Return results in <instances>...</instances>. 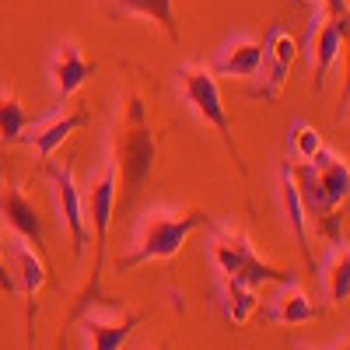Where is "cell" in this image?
Wrapping results in <instances>:
<instances>
[{
  "instance_id": "obj_8",
  "label": "cell",
  "mask_w": 350,
  "mask_h": 350,
  "mask_svg": "<svg viewBox=\"0 0 350 350\" xmlns=\"http://www.w3.org/2000/svg\"><path fill=\"white\" fill-rule=\"evenodd\" d=\"M0 214H4V221L14 228V235L28 245H36V252L46 249V231H42V221L36 214V207L28 203V196L18 189V186H4V193H0Z\"/></svg>"
},
{
  "instance_id": "obj_12",
  "label": "cell",
  "mask_w": 350,
  "mask_h": 350,
  "mask_svg": "<svg viewBox=\"0 0 350 350\" xmlns=\"http://www.w3.org/2000/svg\"><path fill=\"white\" fill-rule=\"evenodd\" d=\"M11 252L18 259V284L14 287H21V298H25V308H28V315H25L28 319V340H32V333H36V295L46 280V267H42V259L28 249V242H21V239L11 242Z\"/></svg>"
},
{
  "instance_id": "obj_7",
  "label": "cell",
  "mask_w": 350,
  "mask_h": 350,
  "mask_svg": "<svg viewBox=\"0 0 350 350\" xmlns=\"http://www.w3.org/2000/svg\"><path fill=\"white\" fill-rule=\"evenodd\" d=\"M84 123H88V112H60V109H56L53 116H46V120L28 123L25 133H21V144L36 148V154H39L42 161H49L53 151L60 148L70 133H77Z\"/></svg>"
},
{
  "instance_id": "obj_27",
  "label": "cell",
  "mask_w": 350,
  "mask_h": 350,
  "mask_svg": "<svg viewBox=\"0 0 350 350\" xmlns=\"http://www.w3.org/2000/svg\"><path fill=\"white\" fill-rule=\"evenodd\" d=\"M305 350H308V347H305Z\"/></svg>"
},
{
  "instance_id": "obj_18",
  "label": "cell",
  "mask_w": 350,
  "mask_h": 350,
  "mask_svg": "<svg viewBox=\"0 0 350 350\" xmlns=\"http://www.w3.org/2000/svg\"><path fill=\"white\" fill-rule=\"evenodd\" d=\"M221 287H224V319H228L231 326H245L249 315L259 305L256 287H245L239 280H221Z\"/></svg>"
},
{
  "instance_id": "obj_25",
  "label": "cell",
  "mask_w": 350,
  "mask_h": 350,
  "mask_svg": "<svg viewBox=\"0 0 350 350\" xmlns=\"http://www.w3.org/2000/svg\"><path fill=\"white\" fill-rule=\"evenodd\" d=\"M295 4H308V8H315V4H319V0H295Z\"/></svg>"
},
{
  "instance_id": "obj_9",
  "label": "cell",
  "mask_w": 350,
  "mask_h": 350,
  "mask_svg": "<svg viewBox=\"0 0 350 350\" xmlns=\"http://www.w3.org/2000/svg\"><path fill=\"white\" fill-rule=\"evenodd\" d=\"M92 64L81 56V49L74 42H60L53 53V64H49V77H53V95L56 102H67L77 88H84V81L92 77Z\"/></svg>"
},
{
  "instance_id": "obj_17",
  "label": "cell",
  "mask_w": 350,
  "mask_h": 350,
  "mask_svg": "<svg viewBox=\"0 0 350 350\" xmlns=\"http://www.w3.org/2000/svg\"><path fill=\"white\" fill-rule=\"evenodd\" d=\"M323 291H326L329 305H343L347 295H350V249H347V239L333 242V249L323 262Z\"/></svg>"
},
{
  "instance_id": "obj_11",
  "label": "cell",
  "mask_w": 350,
  "mask_h": 350,
  "mask_svg": "<svg viewBox=\"0 0 350 350\" xmlns=\"http://www.w3.org/2000/svg\"><path fill=\"white\" fill-rule=\"evenodd\" d=\"M343 39H347V14L343 18H326L323 28H319L315 39H312L308 60H312V70H315V88H319V92H323V84H326L329 67L340 60Z\"/></svg>"
},
{
  "instance_id": "obj_13",
  "label": "cell",
  "mask_w": 350,
  "mask_h": 350,
  "mask_svg": "<svg viewBox=\"0 0 350 350\" xmlns=\"http://www.w3.org/2000/svg\"><path fill=\"white\" fill-rule=\"evenodd\" d=\"M137 326H140L137 312L123 315V323H105L98 315H81V329H84V340L92 350H123Z\"/></svg>"
},
{
  "instance_id": "obj_22",
  "label": "cell",
  "mask_w": 350,
  "mask_h": 350,
  "mask_svg": "<svg viewBox=\"0 0 350 350\" xmlns=\"http://www.w3.org/2000/svg\"><path fill=\"white\" fill-rule=\"evenodd\" d=\"M262 53L270 56V60H277L280 67H295V60H298V42H295V36L287 32V28H280V25H273L270 28V36H267V42H262Z\"/></svg>"
},
{
  "instance_id": "obj_20",
  "label": "cell",
  "mask_w": 350,
  "mask_h": 350,
  "mask_svg": "<svg viewBox=\"0 0 350 350\" xmlns=\"http://www.w3.org/2000/svg\"><path fill=\"white\" fill-rule=\"evenodd\" d=\"M287 151L295 161H312L319 151H323V137L315 133V126H308L305 120H295L287 130Z\"/></svg>"
},
{
  "instance_id": "obj_10",
  "label": "cell",
  "mask_w": 350,
  "mask_h": 350,
  "mask_svg": "<svg viewBox=\"0 0 350 350\" xmlns=\"http://www.w3.org/2000/svg\"><path fill=\"white\" fill-rule=\"evenodd\" d=\"M259 64H262V46L249 36H235L217 49L211 74L214 77H256Z\"/></svg>"
},
{
  "instance_id": "obj_14",
  "label": "cell",
  "mask_w": 350,
  "mask_h": 350,
  "mask_svg": "<svg viewBox=\"0 0 350 350\" xmlns=\"http://www.w3.org/2000/svg\"><path fill=\"white\" fill-rule=\"evenodd\" d=\"M312 165H315L319 189H323V200H326V214H329V211L340 207V203L347 200V193H350V168H347V161H340L326 148L312 158Z\"/></svg>"
},
{
  "instance_id": "obj_19",
  "label": "cell",
  "mask_w": 350,
  "mask_h": 350,
  "mask_svg": "<svg viewBox=\"0 0 350 350\" xmlns=\"http://www.w3.org/2000/svg\"><path fill=\"white\" fill-rule=\"evenodd\" d=\"M116 8L126 11V14H144V18H154L172 42H179V21H175L172 11V0H116Z\"/></svg>"
},
{
  "instance_id": "obj_4",
  "label": "cell",
  "mask_w": 350,
  "mask_h": 350,
  "mask_svg": "<svg viewBox=\"0 0 350 350\" xmlns=\"http://www.w3.org/2000/svg\"><path fill=\"white\" fill-rule=\"evenodd\" d=\"M175 88H179V95L186 98V105H193V112L200 116L203 123L217 126V133L224 137V144L231 148V154H235L239 168L245 172L242 165V154L235 148V137H231V123H228V109L221 102V88H217V77L211 70L203 67H179L175 70Z\"/></svg>"
},
{
  "instance_id": "obj_3",
  "label": "cell",
  "mask_w": 350,
  "mask_h": 350,
  "mask_svg": "<svg viewBox=\"0 0 350 350\" xmlns=\"http://www.w3.org/2000/svg\"><path fill=\"white\" fill-rule=\"evenodd\" d=\"M211 259H214V267H217L221 280H239V284H245V287L287 284V280H295V277H291V270L284 273V270H273L270 262H262L242 231L221 228L217 235L211 239Z\"/></svg>"
},
{
  "instance_id": "obj_16",
  "label": "cell",
  "mask_w": 350,
  "mask_h": 350,
  "mask_svg": "<svg viewBox=\"0 0 350 350\" xmlns=\"http://www.w3.org/2000/svg\"><path fill=\"white\" fill-rule=\"evenodd\" d=\"M280 207H284V217H287L291 231H295V239H298V249L305 252V259L312 262V270H315V259H312V249H308V214L301 207V196H298V186H295V175H291V165L280 168Z\"/></svg>"
},
{
  "instance_id": "obj_6",
  "label": "cell",
  "mask_w": 350,
  "mask_h": 350,
  "mask_svg": "<svg viewBox=\"0 0 350 350\" xmlns=\"http://www.w3.org/2000/svg\"><path fill=\"white\" fill-rule=\"evenodd\" d=\"M49 179H53V200H56V214L60 224L67 228V235L74 242V256L81 259L92 235H88V217H84V200L74 183V172L67 165H49Z\"/></svg>"
},
{
  "instance_id": "obj_1",
  "label": "cell",
  "mask_w": 350,
  "mask_h": 350,
  "mask_svg": "<svg viewBox=\"0 0 350 350\" xmlns=\"http://www.w3.org/2000/svg\"><path fill=\"white\" fill-rule=\"evenodd\" d=\"M116 175L123 183V193H126V207L133 203V196L144 189V183L151 179L154 172V133H151V123H148V112H144V102L137 95H130L126 102V112L120 116L116 123Z\"/></svg>"
},
{
  "instance_id": "obj_5",
  "label": "cell",
  "mask_w": 350,
  "mask_h": 350,
  "mask_svg": "<svg viewBox=\"0 0 350 350\" xmlns=\"http://www.w3.org/2000/svg\"><path fill=\"white\" fill-rule=\"evenodd\" d=\"M116 189H120V175H116V165L109 161L95 179L88 183V193H81L84 217H92V231H95V277H92V291L84 295V305H92V298H98L102 262H105V245H109V224H112V214H116Z\"/></svg>"
},
{
  "instance_id": "obj_24",
  "label": "cell",
  "mask_w": 350,
  "mask_h": 350,
  "mask_svg": "<svg viewBox=\"0 0 350 350\" xmlns=\"http://www.w3.org/2000/svg\"><path fill=\"white\" fill-rule=\"evenodd\" d=\"M326 11H329V18H343L347 14V0H319Z\"/></svg>"
},
{
  "instance_id": "obj_23",
  "label": "cell",
  "mask_w": 350,
  "mask_h": 350,
  "mask_svg": "<svg viewBox=\"0 0 350 350\" xmlns=\"http://www.w3.org/2000/svg\"><path fill=\"white\" fill-rule=\"evenodd\" d=\"M0 256H4V242H0ZM0 287H4L8 295H14V291H18V287H14V277L4 270V259H0Z\"/></svg>"
},
{
  "instance_id": "obj_21",
  "label": "cell",
  "mask_w": 350,
  "mask_h": 350,
  "mask_svg": "<svg viewBox=\"0 0 350 350\" xmlns=\"http://www.w3.org/2000/svg\"><path fill=\"white\" fill-rule=\"evenodd\" d=\"M25 126H28V116H25V105L18 102V95H0V140L18 144Z\"/></svg>"
},
{
  "instance_id": "obj_26",
  "label": "cell",
  "mask_w": 350,
  "mask_h": 350,
  "mask_svg": "<svg viewBox=\"0 0 350 350\" xmlns=\"http://www.w3.org/2000/svg\"><path fill=\"white\" fill-rule=\"evenodd\" d=\"M336 350H347V343H340V347H336Z\"/></svg>"
},
{
  "instance_id": "obj_2",
  "label": "cell",
  "mask_w": 350,
  "mask_h": 350,
  "mask_svg": "<svg viewBox=\"0 0 350 350\" xmlns=\"http://www.w3.org/2000/svg\"><path fill=\"white\" fill-rule=\"evenodd\" d=\"M200 224H207L203 211H148L137 224L130 252L116 262V270L130 273L133 267H144L151 259H172Z\"/></svg>"
},
{
  "instance_id": "obj_15",
  "label": "cell",
  "mask_w": 350,
  "mask_h": 350,
  "mask_svg": "<svg viewBox=\"0 0 350 350\" xmlns=\"http://www.w3.org/2000/svg\"><path fill=\"white\" fill-rule=\"evenodd\" d=\"M267 319L270 323H284V326H301V323H312L315 319V305L308 301V295L295 280H287V284H280L277 298L270 301Z\"/></svg>"
}]
</instances>
